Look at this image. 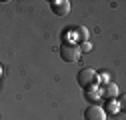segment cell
<instances>
[{
	"instance_id": "obj_1",
	"label": "cell",
	"mask_w": 126,
	"mask_h": 120,
	"mask_svg": "<svg viewBox=\"0 0 126 120\" xmlns=\"http://www.w3.org/2000/svg\"><path fill=\"white\" fill-rule=\"evenodd\" d=\"M76 80H78V84H80L82 88H90L92 84H96V82H100V78H98V74L94 72L92 68H82L80 72H78V76H76Z\"/></svg>"
},
{
	"instance_id": "obj_2",
	"label": "cell",
	"mask_w": 126,
	"mask_h": 120,
	"mask_svg": "<svg viewBox=\"0 0 126 120\" xmlns=\"http://www.w3.org/2000/svg\"><path fill=\"white\" fill-rule=\"evenodd\" d=\"M60 58L64 60V62H76L78 58H80V50H78L76 44L72 42H64L60 48Z\"/></svg>"
},
{
	"instance_id": "obj_3",
	"label": "cell",
	"mask_w": 126,
	"mask_h": 120,
	"mask_svg": "<svg viewBox=\"0 0 126 120\" xmlns=\"http://www.w3.org/2000/svg\"><path fill=\"white\" fill-rule=\"evenodd\" d=\"M84 120H106V112L98 104H90L84 110Z\"/></svg>"
},
{
	"instance_id": "obj_4",
	"label": "cell",
	"mask_w": 126,
	"mask_h": 120,
	"mask_svg": "<svg viewBox=\"0 0 126 120\" xmlns=\"http://www.w3.org/2000/svg\"><path fill=\"white\" fill-rule=\"evenodd\" d=\"M50 10L56 14V16H68L70 2H68V0H52V2H50Z\"/></svg>"
},
{
	"instance_id": "obj_5",
	"label": "cell",
	"mask_w": 126,
	"mask_h": 120,
	"mask_svg": "<svg viewBox=\"0 0 126 120\" xmlns=\"http://www.w3.org/2000/svg\"><path fill=\"white\" fill-rule=\"evenodd\" d=\"M100 96L106 98V100H114V98L118 96V86H116L114 82H106L104 88H102V92H100Z\"/></svg>"
},
{
	"instance_id": "obj_6",
	"label": "cell",
	"mask_w": 126,
	"mask_h": 120,
	"mask_svg": "<svg viewBox=\"0 0 126 120\" xmlns=\"http://www.w3.org/2000/svg\"><path fill=\"white\" fill-rule=\"evenodd\" d=\"M86 98L92 102V104H98V98H100V92L98 90H92V88H86Z\"/></svg>"
},
{
	"instance_id": "obj_7",
	"label": "cell",
	"mask_w": 126,
	"mask_h": 120,
	"mask_svg": "<svg viewBox=\"0 0 126 120\" xmlns=\"http://www.w3.org/2000/svg\"><path fill=\"white\" fill-rule=\"evenodd\" d=\"M76 34H78V38H80V42H88V28L86 26H78Z\"/></svg>"
},
{
	"instance_id": "obj_8",
	"label": "cell",
	"mask_w": 126,
	"mask_h": 120,
	"mask_svg": "<svg viewBox=\"0 0 126 120\" xmlns=\"http://www.w3.org/2000/svg\"><path fill=\"white\" fill-rule=\"evenodd\" d=\"M106 110H108V112H116V110H118V102H116V100H108V102H106ZM106 110H104V112H106Z\"/></svg>"
},
{
	"instance_id": "obj_9",
	"label": "cell",
	"mask_w": 126,
	"mask_h": 120,
	"mask_svg": "<svg viewBox=\"0 0 126 120\" xmlns=\"http://www.w3.org/2000/svg\"><path fill=\"white\" fill-rule=\"evenodd\" d=\"M78 50H80V54H82V52H90V50H92V44H90V42H80Z\"/></svg>"
},
{
	"instance_id": "obj_10",
	"label": "cell",
	"mask_w": 126,
	"mask_h": 120,
	"mask_svg": "<svg viewBox=\"0 0 126 120\" xmlns=\"http://www.w3.org/2000/svg\"><path fill=\"white\" fill-rule=\"evenodd\" d=\"M106 120H108V118H106ZM110 120H114V118H110Z\"/></svg>"
}]
</instances>
